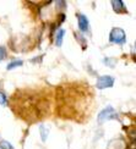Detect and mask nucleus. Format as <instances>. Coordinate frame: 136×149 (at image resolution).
I'll list each match as a JSON object with an SVG mask.
<instances>
[{
	"label": "nucleus",
	"mask_w": 136,
	"mask_h": 149,
	"mask_svg": "<svg viewBox=\"0 0 136 149\" xmlns=\"http://www.w3.org/2000/svg\"><path fill=\"white\" fill-rule=\"evenodd\" d=\"M22 64H23L22 60H14V61H11V63L8 64V67H6V69H8V70H12V69H15V67L21 66Z\"/></svg>",
	"instance_id": "7"
},
{
	"label": "nucleus",
	"mask_w": 136,
	"mask_h": 149,
	"mask_svg": "<svg viewBox=\"0 0 136 149\" xmlns=\"http://www.w3.org/2000/svg\"><path fill=\"white\" fill-rule=\"evenodd\" d=\"M64 34H65V31L60 28V29L58 31L57 36H55V45H57V47H61V44H63Z\"/></svg>",
	"instance_id": "6"
},
{
	"label": "nucleus",
	"mask_w": 136,
	"mask_h": 149,
	"mask_svg": "<svg viewBox=\"0 0 136 149\" xmlns=\"http://www.w3.org/2000/svg\"><path fill=\"white\" fill-rule=\"evenodd\" d=\"M0 149H14V147L8 141H0Z\"/></svg>",
	"instance_id": "9"
},
{
	"label": "nucleus",
	"mask_w": 136,
	"mask_h": 149,
	"mask_svg": "<svg viewBox=\"0 0 136 149\" xmlns=\"http://www.w3.org/2000/svg\"><path fill=\"white\" fill-rule=\"evenodd\" d=\"M39 130H41V137H42V139H43V141H46V139H47V137H48V132H49V130H48L44 125H42Z\"/></svg>",
	"instance_id": "8"
},
{
	"label": "nucleus",
	"mask_w": 136,
	"mask_h": 149,
	"mask_svg": "<svg viewBox=\"0 0 136 149\" xmlns=\"http://www.w3.org/2000/svg\"><path fill=\"white\" fill-rule=\"evenodd\" d=\"M8 104V98L3 92H0V105H6Z\"/></svg>",
	"instance_id": "10"
},
{
	"label": "nucleus",
	"mask_w": 136,
	"mask_h": 149,
	"mask_svg": "<svg viewBox=\"0 0 136 149\" xmlns=\"http://www.w3.org/2000/svg\"><path fill=\"white\" fill-rule=\"evenodd\" d=\"M6 58V49L4 47H0V61Z\"/></svg>",
	"instance_id": "11"
},
{
	"label": "nucleus",
	"mask_w": 136,
	"mask_h": 149,
	"mask_svg": "<svg viewBox=\"0 0 136 149\" xmlns=\"http://www.w3.org/2000/svg\"><path fill=\"white\" fill-rule=\"evenodd\" d=\"M113 117H115V111L112 107H107V108H104L100 115H98V122H104L106 120L108 119H113Z\"/></svg>",
	"instance_id": "3"
},
{
	"label": "nucleus",
	"mask_w": 136,
	"mask_h": 149,
	"mask_svg": "<svg viewBox=\"0 0 136 149\" xmlns=\"http://www.w3.org/2000/svg\"><path fill=\"white\" fill-rule=\"evenodd\" d=\"M113 84H114V78L112 76H108V74H104V76L98 77L96 87L98 89H106L109 88V87H113Z\"/></svg>",
	"instance_id": "2"
},
{
	"label": "nucleus",
	"mask_w": 136,
	"mask_h": 149,
	"mask_svg": "<svg viewBox=\"0 0 136 149\" xmlns=\"http://www.w3.org/2000/svg\"><path fill=\"white\" fill-rule=\"evenodd\" d=\"M109 42L114 43V44H124L126 42V34L124 32V29L119 28V27H114L110 31Z\"/></svg>",
	"instance_id": "1"
},
{
	"label": "nucleus",
	"mask_w": 136,
	"mask_h": 149,
	"mask_svg": "<svg viewBox=\"0 0 136 149\" xmlns=\"http://www.w3.org/2000/svg\"><path fill=\"white\" fill-rule=\"evenodd\" d=\"M79 28L83 33L88 32V29H90V23H88L87 17H86L85 15H82V14L79 15Z\"/></svg>",
	"instance_id": "4"
},
{
	"label": "nucleus",
	"mask_w": 136,
	"mask_h": 149,
	"mask_svg": "<svg viewBox=\"0 0 136 149\" xmlns=\"http://www.w3.org/2000/svg\"><path fill=\"white\" fill-rule=\"evenodd\" d=\"M112 6H113V10L115 12H126L125 5H124V3H123L121 0H113Z\"/></svg>",
	"instance_id": "5"
}]
</instances>
